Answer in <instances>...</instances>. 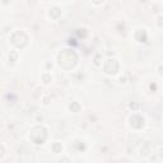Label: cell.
Segmentation results:
<instances>
[{"mask_svg":"<svg viewBox=\"0 0 163 163\" xmlns=\"http://www.w3.org/2000/svg\"><path fill=\"white\" fill-rule=\"evenodd\" d=\"M47 138L46 129L43 126H36L32 129L31 131V139L33 140V143L36 144H42Z\"/></svg>","mask_w":163,"mask_h":163,"instance_id":"obj_2","label":"cell"},{"mask_svg":"<svg viewBox=\"0 0 163 163\" xmlns=\"http://www.w3.org/2000/svg\"><path fill=\"white\" fill-rule=\"evenodd\" d=\"M130 125L133 127H135V129H140L144 125V118L141 116H139V115H134V116H131V118H130Z\"/></svg>","mask_w":163,"mask_h":163,"instance_id":"obj_5","label":"cell"},{"mask_svg":"<svg viewBox=\"0 0 163 163\" xmlns=\"http://www.w3.org/2000/svg\"><path fill=\"white\" fill-rule=\"evenodd\" d=\"M78 56L73 50H63L59 55V65L64 69H70L75 65Z\"/></svg>","mask_w":163,"mask_h":163,"instance_id":"obj_1","label":"cell"},{"mask_svg":"<svg viewBox=\"0 0 163 163\" xmlns=\"http://www.w3.org/2000/svg\"><path fill=\"white\" fill-rule=\"evenodd\" d=\"M43 80H45V83H49V82H50V76L47 75V74H45V75H43Z\"/></svg>","mask_w":163,"mask_h":163,"instance_id":"obj_12","label":"cell"},{"mask_svg":"<svg viewBox=\"0 0 163 163\" xmlns=\"http://www.w3.org/2000/svg\"><path fill=\"white\" fill-rule=\"evenodd\" d=\"M4 156V148H3V145H0V158Z\"/></svg>","mask_w":163,"mask_h":163,"instance_id":"obj_13","label":"cell"},{"mask_svg":"<svg viewBox=\"0 0 163 163\" xmlns=\"http://www.w3.org/2000/svg\"><path fill=\"white\" fill-rule=\"evenodd\" d=\"M60 14H61V10L59 9V8H52V9L50 10V17H52V18H57Z\"/></svg>","mask_w":163,"mask_h":163,"instance_id":"obj_7","label":"cell"},{"mask_svg":"<svg viewBox=\"0 0 163 163\" xmlns=\"http://www.w3.org/2000/svg\"><path fill=\"white\" fill-rule=\"evenodd\" d=\"M74 145H75V147L78 148L79 150H83V149H84V148H85V147H84V144H82V145H78V144H76V141H75V143H74Z\"/></svg>","mask_w":163,"mask_h":163,"instance_id":"obj_11","label":"cell"},{"mask_svg":"<svg viewBox=\"0 0 163 163\" xmlns=\"http://www.w3.org/2000/svg\"><path fill=\"white\" fill-rule=\"evenodd\" d=\"M17 57H18V54H17L16 51H11L10 55H9V61H11V64H14L17 60Z\"/></svg>","mask_w":163,"mask_h":163,"instance_id":"obj_9","label":"cell"},{"mask_svg":"<svg viewBox=\"0 0 163 163\" xmlns=\"http://www.w3.org/2000/svg\"><path fill=\"white\" fill-rule=\"evenodd\" d=\"M150 88H152V89H156V88H157V85H156V84H154V85L152 84V85H150Z\"/></svg>","mask_w":163,"mask_h":163,"instance_id":"obj_14","label":"cell"},{"mask_svg":"<svg viewBox=\"0 0 163 163\" xmlns=\"http://www.w3.org/2000/svg\"><path fill=\"white\" fill-rule=\"evenodd\" d=\"M27 41L28 38L26 36V33H23V32H16L13 34V37H11V42L17 47H24L27 45Z\"/></svg>","mask_w":163,"mask_h":163,"instance_id":"obj_3","label":"cell"},{"mask_svg":"<svg viewBox=\"0 0 163 163\" xmlns=\"http://www.w3.org/2000/svg\"><path fill=\"white\" fill-rule=\"evenodd\" d=\"M66 162H69V161H68L66 158H65V159H63V163H66Z\"/></svg>","mask_w":163,"mask_h":163,"instance_id":"obj_15","label":"cell"},{"mask_svg":"<svg viewBox=\"0 0 163 163\" xmlns=\"http://www.w3.org/2000/svg\"><path fill=\"white\" fill-rule=\"evenodd\" d=\"M135 37L139 42H145V41H147V32H145L144 29H139V31L136 32Z\"/></svg>","mask_w":163,"mask_h":163,"instance_id":"obj_6","label":"cell"},{"mask_svg":"<svg viewBox=\"0 0 163 163\" xmlns=\"http://www.w3.org/2000/svg\"><path fill=\"white\" fill-rule=\"evenodd\" d=\"M70 111L72 112H79L80 111V105H79L78 102H73L72 105H70Z\"/></svg>","mask_w":163,"mask_h":163,"instance_id":"obj_8","label":"cell"},{"mask_svg":"<svg viewBox=\"0 0 163 163\" xmlns=\"http://www.w3.org/2000/svg\"><path fill=\"white\" fill-rule=\"evenodd\" d=\"M61 149H63V147H61V144H59V143H55L54 145H52V150H54L55 153H57V152H61Z\"/></svg>","mask_w":163,"mask_h":163,"instance_id":"obj_10","label":"cell"},{"mask_svg":"<svg viewBox=\"0 0 163 163\" xmlns=\"http://www.w3.org/2000/svg\"><path fill=\"white\" fill-rule=\"evenodd\" d=\"M103 69H105V72L107 73V74H115V73H117V70H118V64H117L116 60L111 59V60L106 61Z\"/></svg>","mask_w":163,"mask_h":163,"instance_id":"obj_4","label":"cell"}]
</instances>
